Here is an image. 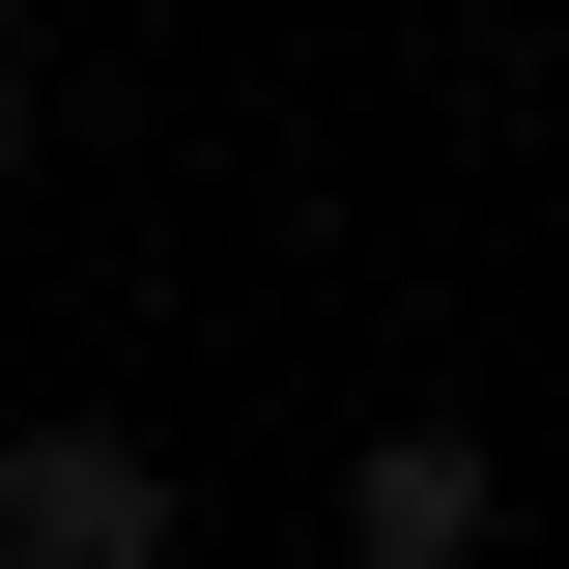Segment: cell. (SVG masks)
<instances>
[{"mask_svg": "<svg viewBox=\"0 0 569 569\" xmlns=\"http://www.w3.org/2000/svg\"><path fill=\"white\" fill-rule=\"evenodd\" d=\"M512 541V456H485V427H370V456H342V569H485Z\"/></svg>", "mask_w": 569, "mask_h": 569, "instance_id": "2", "label": "cell"}, {"mask_svg": "<svg viewBox=\"0 0 569 569\" xmlns=\"http://www.w3.org/2000/svg\"><path fill=\"white\" fill-rule=\"evenodd\" d=\"M0 569H171V456H142L114 399L0 427Z\"/></svg>", "mask_w": 569, "mask_h": 569, "instance_id": "1", "label": "cell"}]
</instances>
